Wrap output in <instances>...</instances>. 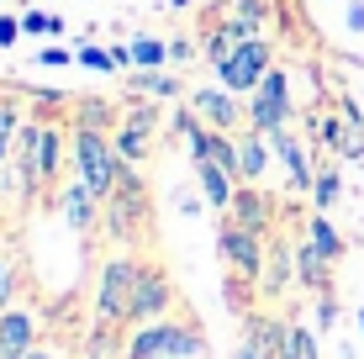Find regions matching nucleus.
Wrapping results in <instances>:
<instances>
[{"instance_id":"f257e3e1","label":"nucleus","mask_w":364,"mask_h":359,"mask_svg":"<svg viewBox=\"0 0 364 359\" xmlns=\"http://www.w3.org/2000/svg\"><path fill=\"white\" fill-rule=\"evenodd\" d=\"M69 138H74V175L106 201V195L122 185V175H127V159H122L117 138L100 132V127H74Z\"/></svg>"},{"instance_id":"f03ea898","label":"nucleus","mask_w":364,"mask_h":359,"mask_svg":"<svg viewBox=\"0 0 364 359\" xmlns=\"http://www.w3.org/2000/svg\"><path fill=\"white\" fill-rule=\"evenodd\" d=\"M137 259L111 254L95 275V323L100 328H127L132 323V296H137Z\"/></svg>"},{"instance_id":"7ed1b4c3","label":"nucleus","mask_w":364,"mask_h":359,"mask_svg":"<svg viewBox=\"0 0 364 359\" xmlns=\"http://www.w3.org/2000/svg\"><path fill=\"white\" fill-rule=\"evenodd\" d=\"M217 254H222V264H228L237 280L259 286V280H264V259H269V238H264V232H254V227H243V222H232V217H222Z\"/></svg>"},{"instance_id":"20e7f679","label":"nucleus","mask_w":364,"mask_h":359,"mask_svg":"<svg viewBox=\"0 0 364 359\" xmlns=\"http://www.w3.org/2000/svg\"><path fill=\"white\" fill-rule=\"evenodd\" d=\"M106 232L117 243H137L143 238V227H148V191H143V180H137V169L127 164V175H122V185L106 195Z\"/></svg>"},{"instance_id":"39448f33","label":"nucleus","mask_w":364,"mask_h":359,"mask_svg":"<svg viewBox=\"0 0 364 359\" xmlns=\"http://www.w3.org/2000/svg\"><path fill=\"white\" fill-rule=\"evenodd\" d=\"M269 69H274V43L269 37H248V43H237L217 64V85H228L232 95H254Z\"/></svg>"},{"instance_id":"423d86ee","label":"nucleus","mask_w":364,"mask_h":359,"mask_svg":"<svg viewBox=\"0 0 364 359\" xmlns=\"http://www.w3.org/2000/svg\"><path fill=\"white\" fill-rule=\"evenodd\" d=\"M248 127L264 132V138L274 127H291V74H285L280 64H274L264 74V85L248 95Z\"/></svg>"},{"instance_id":"0eeeda50","label":"nucleus","mask_w":364,"mask_h":359,"mask_svg":"<svg viewBox=\"0 0 364 359\" xmlns=\"http://www.w3.org/2000/svg\"><path fill=\"white\" fill-rule=\"evenodd\" d=\"M159 117H164V111H159L154 101H148V95H137V101H132L127 111H122V122H117V132H111V138H117L122 159H127L132 169L143 164L148 154H154V132H159Z\"/></svg>"},{"instance_id":"6e6552de","label":"nucleus","mask_w":364,"mask_h":359,"mask_svg":"<svg viewBox=\"0 0 364 359\" xmlns=\"http://www.w3.org/2000/svg\"><path fill=\"white\" fill-rule=\"evenodd\" d=\"M185 106H191L206 127H217V132H243L248 127V111L237 106V95L228 90V85H200V90L185 95Z\"/></svg>"},{"instance_id":"1a4fd4ad","label":"nucleus","mask_w":364,"mask_h":359,"mask_svg":"<svg viewBox=\"0 0 364 359\" xmlns=\"http://www.w3.org/2000/svg\"><path fill=\"white\" fill-rule=\"evenodd\" d=\"M174 306V280L164 264H143L137 269V296H132V328L137 323H164Z\"/></svg>"},{"instance_id":"9d476101","label":"nucleus","mask_w":364,"mask_h":359,"mask_svg":"<svg viewBox=\"0 0 364 359\" xmlns=\"http://www.w3.org/2000/svg\"><path fill=\"white\" fill-rule=\"evenodd\" d=\"M58 217H64L74 232H95V222L106 217V201H100V195H95L80 175H74L64 191H58Z\"/></svg>"},{"instance_id":"9b49d317","label":"nucleus","mask_w":364,"mask_h":359,"mask_svg":"<svg viewBox=\"0 0 364 359\" xmlns=\"http://www.w3.org/2000/svg\"><path fill=\"white\" fill-rule=\"evenodd\" d=\"M269 148H274V159H280V169H285V180H291V191H306V195H311V180H317V169H311L306 143H301L291 127H274V132H269Z\"/></svg>"},{"instance_id":"f8f14e48","label":"nucleus","mask_w":364,"mask_h":359,"mask_svg":"<svg viewBox=\"0 0 364 359\" xmlns=\"http://www.w3.org/2000/svg\"><path fill=\"white\" fill-rule=\"evenodd\" d=\"M37 143H43V122H21L16 143H11V164H16V185L21 195H37L43 191V164H37Z\"/></svg>"},{"instance_id":"ddd939ff","label":"nucleus","mask_w":364,"mask_h":359,"mask_svg":"<svg viewBox=\"0 0 364 359\" xmlns=\"http://www.w3.org/2000/svg\"><path fill=\"white\" fill-rule=\"evenodd\" d=\"M32 349H37V312L11 306L0 317V359H27Z\"/></svg>"},{"instance_id":"4468645a","label":"nucleus","mask_w":364,"mask_h":359,"mask_svg":"<svg viewBox=\"0 0 364 359\" xmlns=\"http://www.w3.org/2000/svg\"><path fill=\"white\" fill-rule=\"evenodd\" d=\"M296 286V243L291 238H269V259H264V280H259V291L269 296H285Z\"/></svg>"},{"instance_id":"2eb2a0df","label":"nucleus","mask_w":364,"mask_h":359,"mask_svg":"<svg viewBox=\"0 0 364 359\" xmlns=\"http://www.w3.org/2000/svg\"><path fill=\"white\" fill-rule=\"evenodd\" d=\"M196 185H200V195H206V206H211L217 217H228V212H232L237 180H232L222 164H211V159H196Z\"/></svg>"},{"instance_id":"dca6fc26","label":"nucleus","mask_w":364,"mask_h":359,"mask_svg":"<svg viewBox=\"0 0 364 359\" xmlns=\"http://www.w3.org/2000/svg\"><path fill=\"white\" fill-rule=\"evenodd\" d=\"M228 217L269 238V227H274V201H269L264 191H259V185H237V195H232V212H228Z\"/></svg>"},{"instance_id":"f3484780","label":"nucleus","mask_w":364,"mask_h":359,"mask_svg":"<svg viewBox=\"0 0 364 359\" xmlns=\"http://www.w3.org/2000/svg\"><path fill=\"white\" fill-rule=\"evenodd\" d=\"M269 159H274V148H269L264 132H254V127L237 132V169H243V185H259V180H264Z\"/></svg>"},{"instance_id":"a211bd4d","label":"nucleus","mask_w":364,"mask_h":359,"mask_svg":"<svg viewBox=\"0 0 364 359\" xmlns=\"http://www.w3.org/2000/svg\"><path fill=\"white\" fill-rule=\"evenodd\" d=\"M328 275H333V259H322L317 243L301 238V243H296V286H306L311 296H322V291H333Z\"/></svg>"},{"instance_id":"6ab92c4d","label":"nucleus","mask_w":364,"mask_h":359,"mask_svg":"<svg viewBox=\"0 0 364 359\" xmlns=\"http://www.w3.org/2000/svg\"><path fill=\"white\" fill-rule=\"evenodd\" d=\"M127 359H169V317L164 323H137L132 343H127Z\"/></svg>"},{"instance_id":"aec40b11","label":"nucleus","mask_w":364,"mask_h":359,"mask_svg":"<svg viewBox=\"0 0 364 359\" xmlns=\"http://www.w3.org/2000/svg\"><path fill=\"white\" fill-rule=\"evenodd\" d=\"M127 85H132L137 95H148V101H169V95H185L180 74H159V69H132V74H127Z\"/></svg>"},{"instance_id":"412c9836","label":"nucleus","mask_w":364,"mask_h":359,"mask_svg":"<svg viewBox=\"0 0 364 359\" xmlns=\"http://www.w3.org/2000/svg\"><path fill=\"white\" fill-rule=\"evenodd\" d=\"M343 164H364V111L354 101H343V143H338Z\"/></svg>"},{"instance_id":"4be33fe9","label":"nucleus","mask_w":364,"mask_h":359,"mask_svg":"<svg viewBox=\"0 0 364 359\" xmlns=\"http://www.w3.org/2000/svg\"><path fill=\"white\" fill-rule=\"evenodd\" d=\"M74 106V127H100V132H117V111H111L100 95H80V101H69Z\"/></svg>"},{"instance_id":"5701e85b","label":"nucleus","mask_w":364,"mask_h":359,"mask_svg":"<svg viewBox=\"0 0 364 359\" xmlns=\"http://www.w3.org/2000/svg\"><path fill=\"white\" fill-rule=\"evenodd\" d=\"M306 238L317 243V254H322V259H333V264L343 259V232H338L333 222H328V212H311V217H306Z\"/></svg>"},{"instance_id":"b1692460","label":"nucleus","mask_w":364,"mask_h":359,"mask_svg":"<svg viewBox=\"0 0 364 359\" xmlns=\"http://www.w3.org/2000/svg\"><path fill=\"white\" fill-rule=\"evenodd\" d=\"M37 164H43V180H48V185L64 175V132H58V127H43V143H37Z\"/></svg>"},{"instance_id":"393cba45","label":"nucleus","mask_w":364,"mask_h":359,"mask_svg":"<svg viewBox=\"0 0 364 359\" xmlns=\"http://www.w3.org/2000/svg\"><path fill=\"white\" fill-rule=\"evenodd\" d=\"M338 191H343V175H338V164L317 169V180H311V201H317V212H328V206H338Z\"/></svg>"},{"instance_id":"a878e982","label":"nucleus","mask_w":364,"mask_h":359,"mask_svg":"<svg viewBox=\"0 0 364 359\" xmlns=\"http://www.w3.org/2000/svg\"><path fill=\"white\" fill-rule=\"evenodd\" d=\"M132 64H137V69L169 64V43H159V37H143V32H137V37H132Z\"/></svg>"},{"instance_id":"bb28decb","label":"nucleus","mask_w":364,"mask_h":359,"mask_svg":"<svg viewBox=\"0 0 364 359\" xmlns=\"http://www.w3.org/2000/svg\"><path fill=\"white\" fill-rule=\"evenodd\" d=\"M285 359H322L317 354V333L306 323H291V338H285Z\"/></svg>"},{"instance_id":"cd10ccee","label":"nucleus","mask_w":364,"mask_h":359,"mask_svg":"<svg viewBox=\"0 0 364 359\" xmlns=\"http://www.w3.org/2000/svg\"><path fill=\"white\" fill-rule=\"evenodd\" d=\"M21 106L16 101H0V159H11V143H16V132H21Z\"/></svg>"},{"instance_id":"c85d7f7f","label":"nucleus","mask_w":364,"mask_h":359,"mask_svg":"<svg viewBox=\"0 0 364 359\" xmlns=\"http://www.w3.org/2000/svg\"><path fill=\"white\" fill-rule=\"evenodd\" d=\"M21 32H32V37H64V21L48 16V11H21Z\"/></svg>"},{"instance_id":"c756f323","label":"nucleus","mask_w":364,"mask_h":359,"mask_svg":"<svg viewBox=\"0 0 364 359\" xmlns=\"http://www.w3.org/2000/svg\"><path fill=\"white\" fill-rule=\"evenodd\" d=\"M80 64L95 69V74H117V58H111V48H95V43H80Z\"/></svg>"},{"instance_id":"7c9ffc66","label":"nucleus","mask_w":364,"mask_h":359,"mask_svg":"<svg viewBox=\"0 0 364 359\" xmlns=\"http://www.w3.org/2000/svg\"><path fill=\"white\" fill-rule=\"evenodd\" d=\"M11 296H16V264H11V259H0V317L11 312Z\"/></svg>"},{"instance_id":"2f4dec72","label":"nucleus","mask_w":364,"mask_h":359,"mask_svg":"<svg viewBox=\"0 0 364 359\" xmlns=\"http://www.w3.org/2000/svg\"><path fill=\"white\" fill-rule=\"evenodd\" d=\"M338 323V301H333V291H322L317 296V333H328Z\"/></svg>"},{"instance_id":"473e14b6","label":"nucleus","mask_w":364,"mask_h":359,"mask_svg":"<svg viewBox=\"0 0 364 359\" xmlns=\"http://www.w3.org/2000/svg\"><path fill=\"white\" fill-rule=\"evenodd\" d=\"M69 58H80V53H69V48H58V43H53V48H43V53H37V64H43V69H64Z\"/></svg>"},{"instance_id":"72a5a7b5","label":"nucleus","mask_w":364,"mask_h":359,"mask_svg":"<svg viewBox=\"0 0 364 359\" xmlns=\"http://www.w3.org/2000/svg\"><path fill=\"white\" fill-rule=\"evenodd\" d=\"M21 37H27L21 32V16H0V48H16Z\"/></svg>"},{"instance_id":"f704fd0d","label":"nucleus","mask_w":364,"mask_h":359,"mask_svg":"<svg viewBox=\"0 0 364 359\" xmlns=\"http://www.w3.org/2000/svg\"><path fill=\"white\" fill-rule=\"evenodd\" d=\"M191 58H196L191 37H169V64H191Z\"/></svg>"},{"instance_id":"c9c22d12","label":"nucleus","mask_w":364,"mask_h":359,"mask_svg":"<svg viewBox=\"0 0 364 359\" xmlns=\"http://www.w3.org/2000/svg\"><path fill=\"white\" fill-rule=\"evenodd\" d=\"M232 359H274V354H264V349H259V343L243 333V338H237V349H232Z\"/></svg>"},{"instance_id":"e433bc0d","label":"nucleus","mask_w":364,"mask_h":359,"mask_svg":"<svg viewBox=\"0 0 364 359\" xmlns=\"http://www.w3.org/2000/svg\"><path fill=\"white\" fill-rule=\"evenodd\" d=\"M200 206H206V195H191V191H185V195H180V212H185V217H196V212H200Z\"/></svg>"},{"instance_id":"4c0bfd02","label":"nucleus","mask_w":364,"mask_h":359,"mask_svg":"<svg viewBox=\"0 0 364 359\" xmlns=\"http://www.w3.org/2000/svg\"><path fill=\"white\" fill-rule=\"evenodd\" d=\"M27 359H58V354H53V349H43V343H37V349H32Z\"/></svg>"},{"instance_id":"58836bf2","label":"nucleus","mask_w":364,"mask_h":359,"mask_svg":"<svg viewBox=\"0 0 364 359\" xmlns=\"http://www.w3.org/2000/svg\"><path fill=\"white\" fill-rule=\"evenodd\" d=\"M359 338H364V301H359Z\"/></svg>"}]
</instances>
